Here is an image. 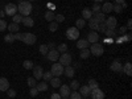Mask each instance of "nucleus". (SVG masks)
<instances>
[{
  "label": "nucleus",
  "instance_id": "9b49d317",
  "mask_svg": "<svg viewBox=\"0 0 132 99\" xmlns=\"http://www.w3.org/2000/svg\"><path fill=\"white\" fill-rule=\"evenodd\" d=\"M33 77L37 79V81H40L41 78H42V74H44V69H42V66H33Z\"/></svg>",
  "mask_w": 132,
  "mask_h": 99
},
{
  "label": "nucleus",
  "instance_id": "dca6fc26",
  "mask_svg": "<svg viewBox=\"0 0 132 99\" xmlns=\"http://www.w3.org/2000/svg\"><path fill=\"white\" fill-rule=\"evenodd\" d=\"M9 89V82L7 78H0V91H7Z\"/></svg>",
  "mask_w": 132,
  "mask_h": 99
},
{
  "label": "nucleus",
  "instance_id": "79ce46f5",
  "mask_svg": "<svg viewBox=\"0 0 132 99\" xmlns=\"http://www.w3.org/2000/svg\"><path fill=\"white\" fill-rule=\"evenodd\" d=\"M101 8H102V5H101V4H99V3H95V4L93 5L91 12H93V13H98V12H101Z\"/></svg>",
  "mask_w": 132,
  "mask_h": 99
},
{
  "label": "nucleus",
  "instance_id": "e2e57ef3",
  "mask_svg": "<svg viewBox=\"0 0 132 99\" xmlns=\"http://www.w3.org/2000/svg\"><path fill=\"white\" fill-rule=\"evenodd\" d=\"M27 2H35V0H27Z\"/></svg>",
  "mask_w": 132,
  "mask_h": 99
},
{
  "label": "nucleus",
  "instance_id": "ddd939ff",
  "mask_svg": "<svg viewBox=\"0 0 132 99\" xmlns=\"http://www.w3.org/2000/svg\"><path fill=\"white\" fill-rule=\"evenodd\" d=\"M46 58H48L49 61H58V58H60V53H58L56 49L49 50L48 54H46Z\"/></svg>",
  "mask_w": 132,
  "mask_h": 99
},
{
  "label": "nucleus",
  "instance_id": "680f3d73",
  "mask_svg": "<svg viewBox=\"0 0 132 99\" xmlns=\"http://www.w3.org/2000/svg\"><path fill=\"white\" fill-rule=\"evenodd\" d=\"M94 2H95V3H102L103 0H94Z\"/></svg>",
  "mask_w": 132,
  "mask_h": 99
},
{
  "label": "nucleus",
  "instance_id": "cd10ccee",
  "mask_svg": "<svg viewBox=\"0 0 132 99\" xmlns=\"http://www.w3.org/2000/svg\"><path fill=\"white\" fill-rule=\"evenodd\" d=\"M45 20L49 21V23H52V21H54V17H56V15L53 13V11H48V12H45Z\"/></svg>",
  "mask_w": 132,
  "mask_h": 99
},
{
  "label": "nucleus",
  "instance_id": "6e6d98bb",
  "mask_svg": "<svg viewBox=\"0 0 132 99\" xmlns=\"http://www.w3.org/2000/svg\"><path fill=\"white\" fill-rule=\"evenodd\" d=\"M126 28H127V29H132V20H131V19L128 20V23H127V27H126Z\"/></svg>",
  "mask_w": 132,
  "mask_h": 99
},
{
  "label": "nucleus",
  "instance_id": "7c9ffc66",
  "mask_svg": "<svg viewBox=\"0 0 132 99\" xmlns=\"http://www.w3.org/2000/svg\"><path fill=\"white\" fill-rule=\"evenodd\" d=\"M85 25H86V21L83 19H78V20H77V23H75V28L77 29H83Z\"/></svg>",
  "mask_w": 132,
  "mask_h": 99
},
{
  "label": "nucleus",
  "instance_id": "393cba45",
  "mask_svg": "<svg viewBox=\"0 0 132 99\" xmlns=\"http://www.w3.org/2000/svg\"><path fill=\"white\" fill-rule=\"evenodd\" d=\"M123 73H126L127 75H132V65H131V62H127L124 66H123Z\"/></svg>",
  "mask_w": 132,
  "mask_h": 99
},
{
  "label": "nucleus",
  "instance_id": "864d4df0",
  "mask_svg": "<svg viewBox=\"0 0 132 99\" xmlns=\"http://www.w3.org/2000/svg\"><path fill=\"white\" fill-rule=\"evenodd\" d=\"M21 36H23V33L17 32V33H15V35H13V38H15V40H20V41H21Z\"/></svg>",
  "mask_w": 132,
  "mask_h": 99
},
{
  "label": "nucleus",
  "instance_id": "bf43d9fd",
  "mask_svg": "<svg viewBox=\"0 0 132 99\" xmlns=\"http://www.w3.org/2000/svg\"><path fill=\"white\" fill-rule=\"evenodd\" d=\"M124 2H126V0H115V4H122Z\"/></svg>",
  "mask_w": 132,
  "mask_h": 99
},
{
  "label": "nucleus",
  "instance_id": "bb28decb",
  "mask_svg": "<svg viewBox=\"0 0 132 99\" xmlns=\"http://www.w3.org/2000/svg\"><path fill=\"white\" fill-rule=\"evenodd\" d=\"M90 49L89 48H86V49H82L81 50V53H79V56H81V58L82 60H86V58H89L90 57Z\"/></svg>",
  "mask_w": 132,
  "mask_h": 99
},
{
  "label": "nucleus",
  "instance_id": "ea45409f",
  "mask_svg": "<svg viewBox=\"0 0 132 99\" xmlns=\"http://www.w3.org/2000/svg\"><path fill=\"white\" fill-rule=\"evenodd\" d=\"M38 50H40V53L42 54V56H46L48 52H49V49H48V46H46V45H40Z\"/></svg>",
  "mask_w": 132,
  "mask_h": 99
},
{
  "label": "nucleus",
  "instance_id": "f704fd0d",
  "mask_svg": "<svg viewBox=\"0 0 132 99\" xmlns=\"http://www.w3.org/2000/svg\"><path fill=\"white\" fill-rule=\"evenodd\" d=\"M48 29H49L50 32H56V30L58 29V24L56 23V21H52V23H49V27H48Z\"/></svg>",
  "mask_w": 132,
  "mask_h": 99
},
{
  "label": "nucleus",
  "instance_id": "2eb2a0df",
  "mask_svg": "<svg viewBox=\"0 0 132 99\" xmlns=\"http://www.w3.org/2000/svg\"><path fill=\"white\" fill-rule=\"evenodd\" d=\"M63 74L68 77V78H73L74 74H75V70H74V68H71V65H70V66H65Z\"/></svg>",
  "mask_w": 132,
  "mask_h": 99
},
{
  "label": "nucleus",
  "instance_id": "09e8293b",
  "mask_svg": "<svg viewBox=\"0 0 132 99\" xmlns=\"http://www.w3.org/2000/svg\"><path fill=\"white\" fill-rule=\"evenodd\" d=\"M106 29H107V27H106V24H104V23H99V27H98V30H99V32L104 33V32H106Z\"/></svg>",
  "mask_w": 132,
  "mask_h": 99
},
{
  "label": "nucleus",
  "instance_id": "4468645a",
  "mask_svg": "<svg viewBox=\"0 0 132 99\" xmlns=\"http://www.w3.org/2000/svg\"><path fill=\"white\" fill-rule=\"evenodd\" d=\"M87 41H89L90 44H95V42H98V40H99V36H98V33L95 32V30H91L89 35H87V38H86Z\"/></svg>",
  "mask_w": 132,
  "mask_h": 99
},
{
  "label": "nucleus",
  "instance_id": "a878e982",
  "mask_svg": "<svg viewBox=\"0 0 132 99\" xmlns=\"http://www.w3.org/2000/svg\"><path fill=\"white\" fill-rule=\"evenodd\" d=\"M50 85H52V87H60L61 86L60 77H53V78L50 79Z\"/></svg>",
  "mask_w": 132,
  "mask_h": 99
},
{
  "label": "nucleus",
  "instance_id": "aec40b11",
  "mask_svg": "<svg viewBox=\"0 0 132 99\" xmlns=\"http://www.w3.org/2000/svg\"><path fill=\"white\" fill-rule=\"evenodd\" d=\"M93 17V12H91V9L90 8H85L83 11H82V19L83 20H90Z\"/></svg>",
  "mask_w": 132,
  "mask_h": 99
},
{
  "label": "nucleus",
  "instance_id": "7ed1b4c3",
  "mask_svg": "<svg viewBox=\"0 0 132 99\" xmlns=\"http://www.w3.org/2000/svg\"><path fill=\"white\" fill-rule=\"evenodd\" d=\"M36 40L37 37L33 35V33H23V36H21V41L27 45H33V44H36Z\"/></svg>",
  "mask_w": 132,
  "mask_h": 99
},
{
  "label": "nucleus",
  "instance_id": "f3484780",
  "mask_svg": "<svg viewBox=\"0 0 132 99\" xmlns=\"http://www.w3.org/2000/svg\"><path fill=\"white\" fill-rule=\"evenodd\" d=\"M112 7H114L112 3H104V4L102 5V8H101V12H103L104 15H106V13H110V12H112Z\"/></svg>",
  "mask_w": 132,
  "mask_h": 99
},
{
  "label": "nucleus",
  "instance_id": "f03ea898",
  "mask_svg": "<svg viewBox=\"0 0 132 99\" xmlns=\"http://www.w3.org/2000/svg\"><path fill=\"white\" fill-rule=\"evenodd\" d=\"M90 53L93 54V56H102V54L104 53V48L103 45H101L99 42H95V44H91V48H90Z\"/></svg>",
  "mask_w": 132,
  "mask_h": 99
},
{
  "label": "nucleus",
  "instance_id": "c85d7f7f",
  "mask_svg": "<svg viewBox=\"0 0 132 99\" xmlns=\"http://www.w3.org/2000/svg\"><path fill=\"white\" fill-rule=\"evenodd\" d=\"M89 27L93 29V30H98V27H99V23H98V21H95L93 17L89 20Z\"/></svg>",
  "mask_w": 132,
  "mask_h": 99
},
{
  "label": "nucleus",
  "instance_id": "f257e3e1",
  "mask_svg": "<svg viewBox=\"0 0 132 99\" xmlns=\"http://www.w3.org/2000/svg\"><path fill=\"white\" fill-rule=\"evenodd\" d=\"M32 9H33V7H32V4H30V2H21V3H19V7H17V12L21 15V16H29L30 13H32Z\"/></svg>",
  "mask_w": 132,
  "mask_h": 99
},
{
  "label": "nucleus",
  "instance_id": "603ef678",
  "mask_svg": "<svg viewBox=\"0 0 132 99\" xmlns=\"http://www.w3.org/2000/svg\"><path fill=\"white\" fill-rule=\"evenodd\" d=\"M50 99H61V95H60L58 93H53V94L50 95Z\"/></svg>",
  "mask_w": 132,
  "mask_h": 99
},
{
  "label": "nucleus",
  "instance_id": "412c9836",
  "mask_svg": "<svg viewBox=\"0 0 132 99\" xmlns=\"http://www.w3.org/2000/svg\"><path fill=\"white\" fill-rule=\"evenodd\" d=\"M95 21H98V23H104L106 20V16L103 12H98V13H94V17H93Z\"/></svg>",
  "mask_w": 132,
  "mask_h": 99
},
{
  "label": "nucleus",
  "instance_id": "13d9d810",
  "mask_svg": "<svg viewBox=\"0 0 132 99\" xmlns=\"http://www.w3.org/2000/svg\"><path fill=\"white\" fill-rule=\"evenodd\" d=\"M48 7H49V11H54L56 8H54V4H48Z\"/></svg>",
  "mask_w": 132,
  "mask_h": 99
},
{
  "label": "nucleus",
  "instance_id": "49530a36",
  "mask_svg": "<svg viewBox=\"0 0 132 99\" xmlns=\"http://www.w3.org/2000/svg\"><path fill=\"white\" fill-rule=\"evenodd\" d=\"M54 21H56L57 24H60V23H63V21H65V16H63V15H58V16H56V17H54Z\"/></svg>",
  "mask_w": 132,
  "mask_h": 99
},
{
  "label": "nucleus",
  "instance_id": "3c124183",
  "mask_svg": "<svg viewBox=\"0 0 132 99\" xmlns=\"http://www.w3.org/2000/svg\"><path fill=\"white\" fill-rule=\"evenodd\" d=\"M7 91H8L7 94H8V96H9V98H15V96H16V91H15L13 89H8Z\"/></svg>",
  "mask_w": 132,
  "mask_h": 99
},
{
  "label": "nucleus",
  "instance_id": "a211bd4d",
  "mask_svg": "<svg viewBox=\"0 0 132 99\" xmlns=\"http://www.w3.org/2000/svg\"><path fill=\"white\" fill-rule=\"evenodd\" d=\"M90 45V42L87 41V40H77V48L78 49H86V48H89Z\"/></svg>",
  "mask_w": 132,
  "mask_h": 99
},
{
  "label": "nucleus",
  "instance_id": "4be33fe9",
  "mask_svg": "<svg viewBox=\"0 0 132 99\" xmlns=\"http://www.w3.org/2000/svg\"><path fill=\"white\" fill-rule=\"evenodd\" d=\"M23 24L25 25V27H33L35 25V21H33V19H30L29 16H25V17H23Z\"/></svg>",
  "mask_w": 132,
  "mask_h": 99
},
{
  "label": "nucleus",
  "instance_id": "6e6552de",
  "mask_svg": "<svg viewBox=\"0 0 132 99\" xmlns=\"http://www.w3.org/2000/svg\"><path fill=\"white\" fill-rule=\"evenodd\" d=\"M60 95H61V98H69V95H70V93H71V89L69 87V85H61L60 86Z\"/></svg>",
  "mask_w": 132,
  "mask_h": 99
},
{
  "label": "nucleus",
  "instance_id": "1a4fd4ad",
  "mask_svg": "<svg viewBox=\"0 0 132 99\" xmlns=\"http://www.w3.org/2000/svg\"><path fill=\"white\" fill-rule=\"evenodd\" d=\"M90 95H91V98L93 99H104V93H103V90H101L99 87H96V89H94V90H91V93H90Z\"/></svg>",
  "mask_w": 132,
  "mask_h": 99
},
{
  "label": "nucleus",
  "instance_id": "e433bc0d",
  "mask_svg": "<svg viewBox=\"0 0 132 99\" xmlns=\"http://www.w3.org/2000/svg\"><path fill=\"white\" fill-rule=\"evenodd\" d=\"M90 87V90H94V89H96V87H99V83L95 81V79H90L89 81V85H87Z\"/></svg>",
  "mask_w": 132,
  "mask_h": 99
},
{
  "label": "nucleus",
  "instance_id": "4c0bfd02",
  "mask_svg": "<svg viewBox=\"0 0 132 99\" xmlns=\"http://www.w3.org/2000/svg\"><path fill=\"white\" fill-rule=\"evenodd\" d=\"M69 87H70L73 91H77V90L79 89V82H78V81H71V83H70Z\"/></svg>",
  "mask_w": 132,
  "mask_h": 99
},
{
  "label": "nucleus",
  "instance_id": "a18cd8bd",
  "mask_svg": "<svg viewBox=\"0 0 132 99\" xmlns=\"http://www.w3.org/2000/svg\"><path fill=\"white\" fill-rule=\"evenodd\" d=\"M7 21L5 20H3V19H0V32H4L5 29H7Z\"/></svg>",
  "mask_w": 132,
  "mask_h": 99
},
{
  "label": "nucleus",
  "instance_id": "c9c22d12",
  "mask_svg": "<svg viewBox=\"0 0 132 99\" xmlns=\"http://www.w3.org/2000/svg\"><path fill=\"white\" fill-rule=\"evenodd\" d=\"M28 86L29 87H36V85H37V79L35 78V77H30V78H28Z\"/></svg>",
  "mask_w": 132,
  "mask_h": 99
},
{
  "label": "nucleus",
  "instance_id": "c756f323",
  "mask_svg": "<svg viewBox=\"0 0 132 99\" xmlns=\"http://www.w3.org/2000/svg\"><path fill=\"white\" fill-rule=\"evenodd\" d=\"M23 66H24V69H27V70H32L33 66H35V63H33V61H30V60H27V61L23 62Z\"/></svg>",
  "mask_w": 132,
  "mask_h": 99
},
{
  "label": "nucleus",
  "instance_id": "4d7b16f0",
  "mask_svg": "<svg viewBox=\"0 0 132 99\" xmlns=\"http://www.w3.org/2000/svg\"><path fill=\"white\" fill-rule=\"evenodd\" d=\"M114 42V38L112 37H107L106 38V44H112Z\"/></svg>",
  "mask_w": 132,
  "mask_h": 99
},
{
  "label": "nucleus",
  "instance_id": "b1692460",
  "mask_svg": "<svg viewBox=\"0 0 132 99\" xmlns=\"http://www.w3.org/2000/svg\"><path fill=\"white\" fill-rule=\"evenodd\" d=\"M7 28H8V30H9L11 33H17V32H19V29H20L19 24H15V23L8 24V25H7Z\"/></svg>",
  "mask_w": 132,
  "mask_h": 99
},
{
  "label": "nucleus",
  "instance_id": "f8f14e48",
  "mask_svg": "<svg viewBox=\"0 0 132 99\" xmlns=\"http://www.w3.org/2000/svg\"><path fill=\"white\" fill-rule=\"evenodd\" d=\"M110 69H111L112 71H115V73H123V65L119 62V60H116L115 62H112V63H111Z\"/></svg>",
  "mask_w": 132,
  "mask_h": 99
},
{
  "label": "nucleus",
  "instance_id": "de8ad7c7",
  "mask_svg": "<svg viewBox=\"0 0 132 99\" xmlns=\"http://www.w3.org/2000/svg\"><path fill=\"white\" fill-rule=\"evenodd\" d=\"M127 30H128V29H127L126 27H120V28H119V30H118V35H120V36H124L126 33H127Z\"/></svg>",
  "mask_w": 132,
  "mask_h": 99
},
{
  "label": "nucleus",
  "instance_id": "2f4dec72",
  "mask_svg": "<svg viewBox=\"0 0 132 99\" xmlns=\"http://www.w3.org/2000/svg\"><path fill=\"white\" fill-rule=\"evenodd\" d=\"M23 17L24 16H21L20 13H16V15L12 16V20H13L15 24H20V23H23Z\"/></svg>",
  "mask_w": 132,
  "mask_h": 99
},
{
  "label": "nucleus",
  "instance_id": "052dcab7",
  "mask_svg": "<svg viewBox=\"0 0 132 99\" xmlns=\"http://www.w3.org/2000/svg\"><path fill=\"white\" fill-rule=\"evenodd\" d=\"M5 16V12L4 11H0V17H4Z\"/></svg>",
  "mask_w": 132,
  "mask_h": 99
},
{
  "label": "nucleus",
  "instance_id": "473e14b6",
  "mask_svg": "<svg viewBox=\"0 0 132 99\" xmlns=\"http://www.w3.org/2000/svg\"><path fill=\"white\" fill-rule=\"evenodd\" d=\"M56 50L58 53H66L68 52V45H66V44H60V45L56 48Z\"/></svg>",
  "mask_w": 132,
  "mask_h": 99
},
{
  "label": "nucleus",
  "instance_id": "8fccbe9b",
  "mask_svg": "<svg viewBox=\"0 0 132 99\" xmlns=\"http://www.w3.org/2000/svg\"><path fill=\"white\" fill-rule=\"evenodd\" d=\"M37 94H38V90L36 89V87H30L29 95H30V96H37Z\"/></svg>",
  "mask_w": 132,
  "mask_h": 99
},
{
  "label": "nucleus",
  "instance_id": "0e129e2a",
  "mask_svg": "<svg viewBox=\"0 0 132 99\" xmlns=\"http://www.w3.org/2000/svg\"><path fill=\"white\" fill-rule=\"evenodd\" d=\"M61 99H69V98H61Z\"/></svg>",
  "mask_w": 132,
  "mask_h": 99
},
{
  "label": "nucleus",
  "instance_id": "20e7f679",
  "mask_svg": "<svg viewBox=\"0 0 132 99\" xmlns=\"http://www.w3.org/2000/svg\"><path fill=\"white\" fill-rule=\"evenodd\" d=\"M66 37L69 40H78L79 38V29H77L75 27L68 28L66 29Z\"/></svg>",
  "mask_w": 132,
  "mask_h": 99
},
{
  "label": "nucleus",
  "instance_id": "58836bf2",
  "mask_svg": "<svg viewBox=\"0 0 132 99\" xmlns=\"http://www.w3.org/2000/svg\"><path fill=\"white\" fill-rule=\"evenodd\" d=\"M69 99H82V95L78 91H73V93H70Z\"/></svg>",
  "mask_w": 132,
  "mask_h": 99
},
{
  "label": "nucleus",
  "instance_id": "0eeeda50",
  "mask_svg": "<svg viewBox=\"0 0 132 99\" xmlns=\"http://www.w3.org/2000/svg\"><path fill=\"white\" fill-rule=\"evenodd\" d=\"M4 12H5V15H8V16H13V15H16V13H17V5L13 4V3L7 4V5L4 7Z\"/></svg>",
  "mask_w": 132,
  "mask_h": 99
},
{
  "label": "nucleus",
  "instance_id": "c03bdc74",
  "mask_svg": "<svg viewBox=\"0 0 132 99\" xmlns=\"http://www.w3.org/2000/svg\"><path fill=\"white\" fill-rule=\"evenodd\" d=\"M104 35H106L107 37H115V36H116V33H115L114 29H106Z\"/></svg>",
  "mask_w": 132,
  "mask_h": 99
},
{
  "label": "nucleus",
  "instance_id": "5fc2aeb1",
  "mask_svg": "<svg viewBox=\"0 0 132 99\" xmlns=\"http://www.w3.org/2000/svg\"><path fill=\"white\" fill-rule=\"evenodd\" d=\"M46 46H48L49 50H53V49H56V44H54V42H49Z\"/></svg>",
  "mask_w": 132,
  "mask_h": 99
},
{
  "label": "nucleus",
  "instance_id": "423d86ee",
  "mask_svg": "<svg viewBox=\"0 0 132 99\" xmlns=\"http://www.w3.org/2000/svg\"><path fill=\"white\" fill-rule=\"evenodd\" d=\"M63 66L60 63V62H56V63H53L52 65V74L53 77H61L63 74Z\"/></svg>",
  "mask_w": 132,
  "mask_h": 99
},
{
  "label": "nucleus",
  "instance_id": "72a5a7b5",
  "mask_svg": "<svg viewBox=\"0 0 132 99\" xmlns=\"http://www.w3.org/2000/svg\"><path fill=\"white\" fill-rule=\"evenodd\" d=\"M42 78H44V81H45V82H50V79L53 78L52 71H45V73L42 74Z\"/></svg>",
  "mask_w": 132,
  "mask_h": 99
},
{
  "label": "nucleus",
  "instance_id": "a19ab883",
  "mask_svg": "<svg viewBox=\"0 0 132 99\" xmlns=\"http://www.w3.org/2000/svg\"><path fill=\"white\" fill-rule=\"evenodd\" d=\"M4 41H5V42H8V44L13 42V41H15V38H13V35H12V33H8V35H5V36H4Z\"/></svg>",
  "mask_w": 132,
  "mask_h": 99
},
{
  "label": "nucleus",
  "instance_id": "39448f33",
  "mask_svg": "<svg viewBox=\"0 0 132 99\" xmlns=\"http://www.w3.org/2000/svg\"><path fill=\"white\" fill-rule=\"evenodd\" d=\"M58 61H60V63L65 68V66H70V65H71L73 57H71V54H69L68 52H66V53H62V56L58 58Z\"/></svg>",
  "mask_w": 132,
  "mask_h": 99
},
{
  "label": "nucleus",
  "instance_id": "9d476101",
  "mask_svg": "<svg viewBox=\"0 0 132 99\" xmlns=\"http://www.w3.org/2000/svg\"><path fill=\"white\" fill-rule=\"evenodd\" d=\"M104 24H106L107 29H114V30H115V28H116V25H118V20H116L115 17H107V19L104 20Z\"/></svg>",
  "mask_w": 132,
  "mask_h": 99
},
{
  "label": "nucleus",
  "instance_id": "37998d69",
  "mask_svg": "<svg viewBox=\"0 0 132 99\" xmlns=\"http://www.w3.org/2000/svg\"><path fill=\"white\" fill-rule=\"evenodd\" d=\"M112 11H114V12H116V13H122L123 12V8H122V5H120V4H114Z\"/></svg>",
  "mask_w": 132,
  "mask_h": 99
},
{
  "label": "nucleus",
  "instance_id": "5701e85b",
  "mask_svg": "<svg viewBox=\"0 0 132 99\" xmlns=\"http://www.w3.org/2000/svg\"><path fill=\"white\" fill-rule=\"evenodd\" d=\"M36 89L38 90V93L41 91H46L48 90V82H40L36 85Z\"/></svg>",
  "mask_w": 132,
  "mask_h": 99
},
{
  "label": "nucleus",
  "instance_id": "6ab92c4d",
  "mask_svg": "<svg viewBox=\"0 0 132 99\" xmlns=\"http://www.w3.org/2000/svg\"><path fill=\"white\" fill-rule=\"evenodd\" d=\"M90 93H91V90H90V87L87 86V85L86 86H79V94L82 96H89Z\"/></svg>",
  "mask_w": 132,
  "mask_h": 99
}]
</instances>
